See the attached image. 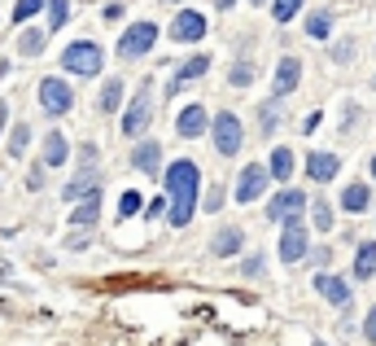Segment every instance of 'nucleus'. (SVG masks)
I'll return each mask as SVG.
<instances>
[{
    "mask_svg": "<svg viewBox=\"0 0 376 346\" xmlns=\"http://www.w3.org/2000/svg\"><path fill=\"white\" fill-rule=\"evenodd\" d=\"M315 289H319V294H324V298H329L333 307H341V311H346V307L354 303L350 285L341 281V276H333V272H319V276H315Z\"/></svg>",
    "mask_w": 376,
    "mask_h": 346,
    "instance_id": "10",
    "label": "nucleus"
},
{
    "mask_svg": "<svg viewBox=\"0 0 376 346\" xmlns=\"http://www.w3.org/2000/svg\"><path fill=\"white\" fill-rule=\"evenodd\" d=\"M40 106H44V114H66L75 106L70 84H66V79H44V84H40Z\"/></svg>",
    "mask_w": 376,
    "mask_h": 346,
    "instance_id": "5",
    "label": "nucleus"
},
{
    "mask_svg": "<svg viewBox=\"0 0 376 346\" xmlns=\"http://www.w3.org/2000/svg\"><path fill=\"white\" fill-rule=\"evenodd\" d=\"M132 167L144 171V175H158L162 171V145L158 140H140L136 150H132Z\"/></svg>",
    "mask_w": 376,
    "mask_h": 346,
    "instance_id": "14",
    "label": "nucleus"
},
{
    "mask_svg": "<svg viewBox=\"0 0 376 346\" xmlns=\"http://www.w3.org/2000/svg\"><path fill=\"white\" fill-rule=\"evenodd\" d=\"M250 5H267V0H250Z\"/></svg>",
    "mask_w": 376,
    "mask_h": 346,
    "instance_id": "40",
    "label": "nucleus"
},
{
    "mask_svg": "<svg viewBox=\"0 0 376 346\" xmlns=\"http://www.w3.org/2000/svg\"><path fill=\"white\" fill-rule=\"evenodd\" d=\"M219 202H223V193L210 189V193H206V210H219Z\"/></svg>",
    "mask_w": 376,
    "mask_h": 346,
    "instance_id": "36",
    "label": "nucleus"
},
{
    "mask_svg": "<svg viewBox=\"0 0 376 346\" xmlns=\"http://www.w3.org/2000/svg\"><path fill=\"white\" fill-rule=\"evenodd\" d=\"M48 5V0H18L13 5V22H27V18H36V13Z\"/></svg>",
    "mask_w": 376,
    "mask_h": 346,
    "instance_id": "29",
    "label": "nucleus"
},
{
    "mask_svg": "<svg viewBox=\"0 0 376 346\" xmlns=\"http://www.w3.org/2000/svg\"><path fill=\"white\" fill-rule=\"evenodd\" d=\"M96 219H101V193L84 197V202L70 210V224H75V228H88V224H96Z\"/></svg>",
    "mask_w": 376,
    "mask_h": 346,
    "instance_id": "19",
    "label": "nucleus"
},
{
    "mask_svg": "<svg viewBox=\"0 0 376 346\" xmlns=\"http://www.w3.org/2000/svg\"><path fill=\"white\" fill-rule=\"evenodd\" d=\"M372 84H376V79H372Z\"/></svg>",
    "mask_w": 376,
    "mask_h": 346,
    "instance_id": "42",
    "label": "nucleus"
},
{
    "mask_svg": "<svg viewBox=\"0 0 376 346\" xmlns=\"http://www.w3.org/2000/svg\"><path fill=\"white\" fill-rule=\"evenodd\" d=\"M66 13H70V5H66V0H48V36L66 27Z\"/></svg>",
    "mask_w": 376,
    "mask_h": 346,
    "instance_id": "26",
    "label": "nucleus"
},
{
    "mask_svg": "<svg viewBox=\"0 0 376 346\" xmlns=\"http://www.w3.org/2000/svg\"><path fill=\"white\" fill-rule=\"evenodd\" d=\"M175 131H179L184 140L202 136V131H206V106H202V101H188L184 110H179V119H175Z\"/></svg>",
    "mask_w": 376,
    "mask_h": 346,
    "instance_id": "12",
    "label": "nucleus"
},
{
    "mask_svg": "<svg viewBox=\"0 0 376 346\" xmlns=\"http://www.w3.org/2000/svg\"><path fill=\"white\" fill-rule=\"evenodd\" d=\"M27 140H31V127L18 123V127H13V136H9V154H13V158H22V154H27Z\"/></svg>",
    "mask_w": 376,
    "mask_h": 346,
    "instance_id": "28",
    "label": "nucleus"
},
{
    "mask_svg": "<svg viewBox=\"0 0 376 346\" xmlns=\"http://www.w3.org/2000/svg\"><path fill=\"white\" fill-rule=\"evenodd\" d=\"M162 180H167V202H171V228H184L193 219V210H197V189H202V171L193 167L188 158H175L167 171H162Z\"/></svg>",
    "mask_w": 376,
    "mask_h": 346,
    "instance_id": "1",
    "label": "nucleus"
},
{
    "mask_svg": "<svg viewBox=\"0 0 376 346\" xmlns=\"http://www.w3.org/2000/svg\"><path fill=\"white\" fill-rule=\"evenodd\" d=\"M241 245H245V233H241V228H223L210 250H215L219 259H232V254H241Z\"/></svg>",
    "mask_w": 376,
    "mask_h": 346,
    "instance_id": "20",
    "label": "nucleus"
},
{
    "mask_svg": "<svg viewBox=\"0 0 376 346\" xmlns=\"http://www.w3.org/2000/svg\"><path fill=\"white\" fill-rule=\"evenodd\" d=\"M206 71H210V57H206V53H197V57H188V62L179 66L175 75H171V92H175V88H184L188 79H202Z\"/></svg>",
    "mask_w": 376,
    "mask_h": 346,
    "instance_id": "17",
    "label": "nucleus"
},
{
    "mask_svg": "<svg viewBox=\"0 0 376 346\" xmlns=\"http://www.w3.org/2000/svg\"><path fill=\"white\" fill-rule=\"evenodd\" d=\"M210 131H215V150H219L223 158H232V154H241L245 127H241V119H236L232 110H223V114H215V123H210Z\"/></svg>",
    "mask_w": 376,
    "mask_h": 346,
    "instance_id": "3",
    "label": "nucleus"
},
{
    "mask_svg": "<svg viewBox=\"0 0 376 346\" xmlns=\"http://www.w3.org/2000/svg\"><path fill=\"white\" fill-rule=\"evenodd\" d=\"M306 254V224L302 219H289L285 233H280V259L285 263H298Z\"/></svg>",
    "mask_w": 376,
    "mask_h": 346,
    "instance_id": "9",
    "label": "nucleus"
},
{
    "mask_svg": "<svg viewBox=\"0 0 376 346\" xmlns=\"http://www.w3.org/2000/svg\"><path fill=\"white\" fill-rule=\"evenodd\" d=\"M66 158H70L66 136H61V131H48V136H44V167H61Z\"/></svg>",
    "mask_w": 376,
    "mask_h": 346,
    "instance_id": "18",
    "label": "nucleus"
},
{
    "mask_svg": "<svg viewBox=\"0 0 376 346\" xmlns=\"http://www.w3.org/2000/svg\"><path fill=\"white\" fill-rule=\"evenodd\" d=\"M215 5H219V9H232V5H236V0H215Z\"/></svg>",
    "mask_w": 376,
    "mask_h": 346,
    "instance_id": "38",
    "label": "nucleus"
},
{
    "mask_svg": "<svg viewBox=\"0 0 376 346\" xmlns=\"http://www.w3.org/2000/svg\"><path fill=\"white\" fill-rule=\"evenodd\" d=\"M341 171V162L337 154H306V175L310 180H319V185H329V180Z\"/></svg>",
    "mask_w": 376,
    "mask_h": 346,
    "instance_id": "15",
    "label": "nucleus"
},
{
    "mask_svg": "<svg viewBox=\"0 0 376 346\" xmlns=\"http://www.w3.org/2000/svg\"><path fill=\"white\" fill-rule=\"evenodd\" d=\"M363 338H368V342L376 346V307L368 311V320H363Z\"/></svg>",
    "mask_w": 376,
    "mask_h": 346,
    "instance_id": "34",
    "label": "nucleus"
},
{
    "mask_svg": "<svg viewBox=\"0 0 376 346\" xmlns=\"http://www.w3.org/2000/svg\"><path fill=\"white\" fill-rule=\"evenodd\" d=\"M276 119H280V110H276V106H271V101H267V106H263V127H267V131H271V123H276Z\"/></svg>",
    "mask_w": 376,
    "mask_h": 346,
    "instance_id": "35",
    "label": "nucleus"
},
{
    "mask_svg": "<svg viewBox=\"0 0 376 346\" xmlns=\"http://www.w3.org/2000/svg\"><path fill=\"white\" fill-rule=\"evenodd\" d=\"M341 206H346L350 215H363V210L372 206V193H368V185H346V193H341Z\"/></svg>",
    "mask_w": 376,
    "mask_h": 346,
    "instance_id": "21",
    "label": "nucleus"
},
{
    "mask_svg": "<svg viewBox=\"0 0 376 346\" xmlns=\"http://www.w3.org/2000/svg\"><path fill=\"white\" fill-rule=\"evenodd\" d=\"M44 40H48V31H27V36L18 40V48L31 57V53H40V48H44Z\"/></svg>",
    "mask_w": 376,
    "mask_h": 346,
    "instance_id": "31",
    "label": "nucleus"
},
{
    "mask_svg": "<svg viewBox=\"0 0 376 346\" xmlns=\"http://www.w3.org/2000/svg\"><path fill=\"white\" fill-rule=\"evenodd\" d=\"M0 127H5V106H0Z\"/></svg>",
    "mask_w": 376,
    "mask_h": 346,
    "instance_id": "39",
    "label": "nucleus"
},
{
    "mask_svg": "<svg viewBox=\"0 0 376 346\" xmlns=\"http://www.w3.org/2000/svg\"><path fill=\"white\" fill-rule=\"evenodd\" d=\"M202 36H206V18H202V13H193V9H184V13L171 22V40L193 44V40H202Z\"/></svg>",
    "mask_w": 376,
    "mask_h": 346,
    "instance_id": "13",
    "label": "nucleus"
},
{
    "mask_svg": "<svg viewBox=\"0 0 376 346\" xmlns=\"http://www.w3.org/2000/svg\"><path fill=\"white\" fill-rule=\"evenodd\" d=\"M372 175H376V158H372Z\"/></svg>",
    "mask_w": 376,
    "mask_h": 346,
    "instance_id": "41",
    "label": "nucleus"
},
{
    "mask_svg": "<svg viewBox=\"0 0 376 346\" xmlns=\"http://www.w3.org/2000/svg\"><path fill=\"white\" fill-rule=\"evenodd\" d=\"M267 167H258V162H250V167L241 171V180H236V202L245 206V202H258L263 197V189H267Z\"/></svg>",
    "mask_w": 376,
    "mask_h": 346,
    "instance_id": "7",
    "label": "nucleus"
},
{
    "mask_svg": "<svg viewBox=\"0 0 376 346\" xmlns=\"http://www.w3.org/2000/svg\"><path fill=\"white\" fill-rule=\"evenodd\" d=\"M227 79H232L236 88H245V84H254V66H245V62H236V66H232V75H227Z\"/></svg>",
    "mask_w": 376,
    "mask_h": 346,
    "instance_id": "33",
    "label": "nucleus"
},
{
    "mask_svg": "<svg viewBox=\"0 0 376 346\" xmlns=\"http://www.w3.org/2000/svg\"><path fill=\"white\" fill-rule=\"evenodd\" d=\"M140 206H144V202H140V193H123V202H119V219H132Z\"/></svg>",
    "mask_w": 376,
    "mask_h": 346,
    "instance_id": "32",
    "label": "nucleus"
},
{
    "mask_svg": "<svg viewBox=\"0 0 376 346\" xmlns=\"http://www.w3.org/2000/svg\"><path fill=\"white\" fill-rule=\"evenodd\" d=\"M354 276H359V281H372V276H376V241H363V245H359V254H354Z\"/></svg>",
    "mask_w": 376,
    "mask_h": 346,
    "instance_id": "22",
    "label": "nucleus"
},
{
    "mask_svg": "<svg viewBox=\"0 0 376 346\" xmlns=\"http://www.w3.org/2000/svg\"><path fill=\"white\" fill-rule=\"evenodd\" d=\"M263 272V259H245V276H258Z\"/></svg>",
    "mask_w": 376,
    "mask_h": 346,
    "instance_id": "37",
    "label": "nucleus"
},
{
    "mask_svg": "<svg viewBox=\"0 0 376 346\" xmlns=\"http://www.w3.org/2000/svg\"><path fill=\"white\" fill-rule=\"evenodd\" d=\"M92 193H101V171L84 167V175H75L66 185V202H79V197H92Z\"/></svg>",
    "mask_w": 376,
    "mask_h": 346,
    "instance_id": "16",
    "label": "nucleus"
},
{
    "mask_svg": "<svg viewBox=\"0 0 376 346\" xmlns=\"http://www.w3.org/2000/svg\"><path fill=\"white\" fill-rule=\"evenodd\" d=\"M153 40H158V27L153 22H136L132 31H123V40H119V57H144L153 48Z\"/></svg>",
    "mask_w": 376,
    "mask_h": 346,
    "instance_id": "4",
    "label": "nucleus"
},
{
    "mask_svg": "<svg viewBox=\"0 0 376 346\" xmlns=\"http://www.w3.org/2000/svg\"><path fill=\"white\" fill-rule=\"evenodd\" d=\"M298 9H302V0H271V18L276 22H289Z\"/></svg>",
    "mask_w": 376,
    "mask_h": 346,
    "instance_id": "30",
    "label": "nucleus"
},
{
    "mask_svg": "<svg viewBox=\"0 0 376 346\" xmlns=\"http://www.w3.org/2000/svg\"><path fill=\"white\" fill-rule=\"evenodd\" d=\"M267 175H276V180H289V175H293V150L276 145V150H271V158H267Z\"/></svg>",
    "mask_w": 376,
    "mask_h": 346,
    "instance_id": "23",
    "label": "nucleus"
},
{
    "mask_svg": "<svg viewBox=\"0 0 376 346\" xmlns=\"http://www.w3.org/2000/svg\"><path fill=\"white\" fill-rule=\"evenodd\" d=\"M302 210H306V193H298V189H285V193H276L271 197V206H267V219L276 224H289V219H302Z\"/></svg>",
    "mask_w": 376,
    "mask_h": 346,
    "instance_id": "6",
    "label": "nucleus"
},
{
    "mask_svg": "<svg viewBox=\"0 0 376 346\" xmlns=\"http://www.w3.org/2000/svg\"><path fill=\"white\" fill-rule=\"evenodd\" d=\"M96 106H101L105 114H114V110H119V106H123V79H105L101 101H96Z\"/></svg>",
    "mask_w": 376,
    "mask_h": 346,
    "instance_id": "25",
    "label": "nucleus"
},
{
    "mask_svg": "<svg viewBox=\"0 0 376 346\" xmlns=\"http://www.w3.org/2000/svg\"><path fill=\"white\" fill-rule=\"evenodd\" d=\"M298 84H302V62L285 57L280 66H276V75H271V101H276V96H289Z\"/></svg>",
    "mask_w": 376,
    "mask_h": 346,
    "instance_id": "8",
    "label": "nucleus"
},
{
    "mask_svg": "<svg viewBox=\"0 0 376 346\" xmlns=\"http://www.w3.org/2000/svg\"><path fill=\"white\" fill-rule=\"evenodd\" d=\"M61 66H66L70 75H96L105 66V53H101V44H92V40H75L66 44V53H61Z\"/></svg>",
    "mask_w": 376,
    "mask_h": 346,
    "instance_id": "2",
    "label": "nucleus"
},
{
    "mask_svg": "<svg viewBox=\"0 0 376 346\" xmlns=\"http://www.w3.org/2000/svg\"><path fill=\"white\" fill-rule=\"evenodd\" d=\"M306 36H310V40H329V36H333V13H329V9H315V13L306 18Z\"/></svg>",
    "mask_w": 376,
    "mask_h": 346,
    "instance_id": "24",
    "label": "nucleus"
},
{
    "mask_svg": "<svg viewBox=\"0 0 376 346\" xmlns=\"http://www.w3.org/2000/svg\"><path fill=\"white\" fill-rule=\"evenodd\" d=\"M310 219H315L319 233H329V228H333V206L329 202H310Z\"/></svg>",
    "mask_w": 376,
    "mask_h": 346,
    "instance_id": "27",
    "label": "nucleus"
},
{
    "mask_svg": "<svg viewBox=\"0 0 376 346\" xmlns=\"http://www.w3.org/2000/svg\"><path fill=\"white\" fill-rule=\"evenodd\" d=\"M149 127V88H140V96L123 114V136H140V131Z\"/></svg>",
    "mask_w": 376,
    "mask_h": 346,
    "instance_id": "11",
    "label": "nucleus"
}]
</instances>
